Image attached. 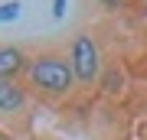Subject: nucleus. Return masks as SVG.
I'll return each mask as SVG.
<instances>
[{
	"mask_svg": "<svg viewBox=\"0 0 147 140\" xmlns=\"http://www.w3.org/2000/svg\"><path fill=\"white\" fill-rule=\"evenodd\" d=\"M20 13H23L20 0H3V3H0V26H3V23H16Z\"/></svg>",
	"mask_w": 147,
	"mask_h": 140,
	"instance_id": "nucleus-6",
	"label": "nucleus"
},
{
	"mask_svg": "<svg viewBox=\"0 0 147 140\" xmlns=\"http://www.w3.org/2000/svg\"><path fill=\"white\" fill-rule=\"evenodd\" d=\"M69 62H72V72H75V82L82 88H92L98 85L101 72H105V56H101V46L95 39L92 29H75L72 39H69Z\"/></svg>",
	"mask_w": 147,
	"mask_h": 140,
	"instance_id": "nucleus-2",
	"label": "nucleus"
},
{
	"mask_svg": "<svg viewBox=\"0 0 147 140\" xmlns=\"http://www.w3.org/2000/svg\"><path fill=\"white\" fill-rule=\"evenodd\" d=\"M95 3H98V7H105V10H118L124 0H95Z\"/></svg>",
	"mask_w": 147,
	"mask_h": 140,
	"instance_id": "nucleus-8",
	"label": "nucleus"
},
{
	"mask_svg": "<svg viewBox=\"0 0 147 140\" xmlns=\"http://www.w3.org/2000/svg\"><path fill=\"white\" fill-rule=\"evenodd\" d=\"M26 65H30V52L23 46H13V42H3V46H0V78L23 82Z\"/></svg>",
	"mask_w": 147,
	"mask_h": 140,
	"instance_id": "nucleus-4",
	"label": "nucleus"
},
{
	"mask_svg": "<svg viewBox=\"0 0 147 140\" xmlns=\"http://www.w3.org/2000/svg\"><path fill=\"white\" fill-rule=\"evenodd\" d=\"M124 85H127L124 65H121V62H108V65H105V72H101V78H98L101 94H108V98H118V94L124 91Z\"/></svg>",
	"mask_w": 147,
	"mask_h": 140,
	"instance_id": "nucleus-5",
	"label": "nucleus"
},
{
	"mask_svg": "<svg viewBox=\"0 0 147 140\" xmlns=\"http://www.w3.org/2000/svg\"><path fill=\"white\" fill-rule=\"evenodd\" d=\"M26 104H30V91L23 88V82L0 78V117L26 114Z\"/></svg>",
	"mask_w": 147,
	"mask_h": 140,
	"instance_id": "nucleus-3",
	"label": "nucleus"
},
{
	"mask_svg": "<svg viewBox=\"0 0 147 140\" xmlns=\"http://www.w3.org/2000/svg\"><path fill=\"white\" fill-rule=\"evenodd\" d=\"M75 72L69 62V52L62 49H42L36 56H30L26 75H23V88L36 94L42 101H65L75 88Z\"/></svg>",
	"mask_w": 147,
	"mask_h": 140,
	"instance_id": "nucleus-1",
	"label": "nucleus"
},
{
	"mask_svg": "<svg viewBox=\"0 0 147 140\" xmlns=\"http://www.w3.org/2000/svg\"><path fill=\"white\" fill-rule=\"evenodd\" d=\"M65 16V0H53V20H62Z\"/></svg>",
	"mask_w": 147,
	"mask_h": 140,
	"instance_id": "nucleus-7",
	"label": "nucleus"
}]
</instances>
